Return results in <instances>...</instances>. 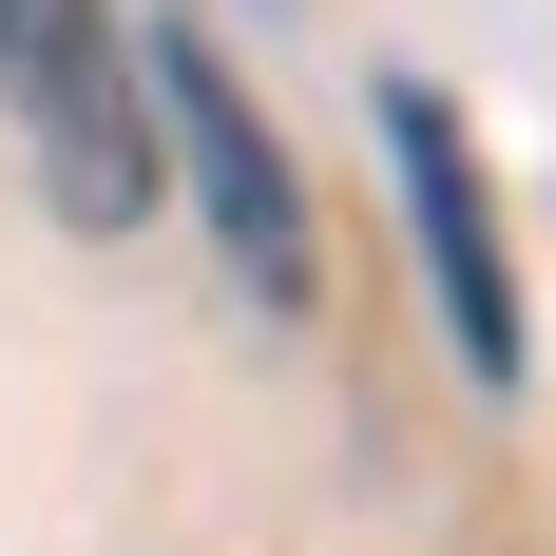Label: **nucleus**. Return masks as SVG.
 Wrapping results in <instances>:
<instances>
[{"instance_id": "nucleus-2", "label": "nucleus", "mask_w": 556, "mask_h": 556, "mask_svg": "<svg viewBox=\"0 0 556 556\" xmlns=\"http://www.w3.org/2000/svg\"><path fill=\"white\" fill-rule=\"evenodd\" d=\"M0 115H20L58 230H135L154 212V77L115 39V0H0Z\"/></svg>"}, {"instance_id": "nucleus-3", "label": "nucleus", "mask_w": 556, "mask_h": 556, "mask_svg": "<svg viewBox=\"0 0 556 556\" xmlns=\"http://www.w3.org/2000/svg\"><path fill=\"white\" fill-rule=\"evenodd\" d=\"M384 192H403V250H422V307H442L460 384L518 403L538 327H518V250H500V192H480V135H460L442 77H384Z\"/></svg>"}, {"instance_id": "nucleus-1", "label": "nucleus", "mask_w": 556, "mask_h": 556, "mask_svg": "<svg viewBox=\"0 0 556 556\" xmlns=\"http://www.w3.org/2000/svg\"><path fill=\"white\" fill-rule=\"evenodd\" d=\"M135 77H154V192H192L230 307H250V327H307V307H327V230H307V173H288L269 97H250L212 39H135Z\"/></svg>"}]
</instances>
